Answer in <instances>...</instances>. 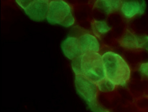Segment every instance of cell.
I'll list each match as a JSON object with an SVG mask.
<instances>
[{"label":"cell","instance_id":"obj_1","mask_svg":"<svg viewBox=\"0 0 148 112\" xmlns=\"http://www.w3.org/2000/svg\"><path fill=\"white\" fill-rule=\"evenodd\" d=\"M106 78L116 86L127 85L131 76V70L120 55L112 51L106 52L102 56Z\"/></svg>","mask_w":148,"mask_h":112},{"label":"cell","instance_id":"obj_12","mask_svg":"<svg viewBox=\"0 0 148 112\" xmlns=\"http://www.w3.org/2000/svg\"><path fill=\"white\" fill-rule=\"evenodd\" d=\"M97 85L99 91L103 93H107L114 91L116 86L106 78L99 82Z\"/></svg>","mask_w":148,"mask_h":112},{"label":"cell","instance_id":"obj_10","mask_svg":"<svg viewBox=\"0 0 148 112\" xmlns=\"http://www.w3.org/2000/svg\"><path fill=\"white\" fill-rule=\"evenodd\" d=\"M123 0H96L94 7L107 15L117 12L121 9Z\"/></svg>","mask_w":148,"mask_h":112},{"label":"cell","instance_id":"obj_8","mask_svg":"<svg viewBox=\"0 0 148 112\" xmlns=\"http://www.w3.org/2000/svg\"><path fill=\"white\" fill-rule=\"evenodd\" d=\"M144 35H137L130 31H126L120 41L123 47L128 49L136 50L143 49Z\"/></svg>","mask_w":148,"mask_h":112},{"label":"cell","instance_id":"obj_2","mask_svg":"<svg viewBox=\"0 0 148 112\" xmlns=\"http://www.w3.org/2000/svg\"><path fill=\"white\" fill-rule=\"evenodd\" d=\"M82 74L97 85L106 78L102 56L99 53L89 52L81 57Z\"/></svg>","mask_w":148,"mask_h":112},{"label":"cell","instance_id":"obj_16","mask_svg":"<svg viewBox=\"0 0 148 112\" xmlns=\"http://www.w3.org/2000/svg\"><path fill=\"white\" fill-rule=\"evenodd\" d=\"M94 112H110L109 111L107 110H105V109H102L100 107H97L95 109V110L93 111Z\"/></svg>","mask_w":148,"mask_h":112},{"label":"cell","instance_id":"obj_3","mask_svg":"<svg viewBox=\"0 0 148 112\" xmlns=\"http://www.w3.org/2000/svg\"><path fill=\"white\" fill-rule=\"evenodd\" d=\"M46 19L50 24H58L65 27L73 26L75 23L71 8L64 0L50 1Z\"/></svg>","mask_w":148,"mask_h":112},{"label":"cell","instance_id":"obj_6","mask_svg":"<svg viewBox=\"0 0 148 112\" xmlns=\"http://www.w3.org/2000/svg\"><path fill=\"white\" fill-rule=\"evenodd\" d=\"M146 4L145 0H125L121 6V12L126 19H131L145 12Z\"/></svg>","mask_w":148,"mask_h":112},{"label":"cell","instance_id":"obj_11","mask_svg":"<svg viewBox=\"0 0 148 112\" xmlns=\"http://www.w3.org/2000/svg\"><path fill=\"white\" fill-rule=\"evenodd\" d=\"M91 28L96 36L100 38L106 34L111 30L107 22L103 21L94 20L91 23Z\"/></svg>","mask_w":148,"mask_h":112},{"label":"cell","instance_id":"obj_14","mask_svg":"<svg viewBox=\"0 0 148 112\" xmlns=\"http://www.w3.org/2000/svg\"><path fill=\"white\" fill-rule=\"evenodd\" d=\"M33 0H16V2L21 8L24 10L33 2Z\"/></svg>","mask_w":148,"mask_h":112},{"label":"cell","instance_id":"obj_7","mask_svg":"<svg viewBox=\"0 0 148 112\" xmlns=\"http://www.w3.org/2000/svg\"><path fill=\"white\" fill-rule=\"evenodd\" d=\"M61 49L64 55L71 60L83 54L80 46L79 39L75 37L66 38L61 44Z\"/></svg>","mask_w":148,"mask_h":112},{"label":"cell","instance_id":"obj_4","mask_svg":"<svg viewBox=\"0 0 148 112\" xmlns=\"http://www.w3.org/2000/svg\"><path fill=\"white\" fill-rule=\"evenodd\" d=\"M74 85L78 94L93 111L98 106L97 103L98 90L97 85L82 74L75 76Z\"/></svg>","mask_w":148,"mask_h":112},{"label":"cell","instance_id":"obj_9","mask_svg":"<svg viewBox=\"0 0 148 112\" xmlns=\"http://www.w3.org/2000/svg\"><path fill=\"white\" fill-rule=\"evenodd\" d=\"M79 44L83 54L89 52L98 53L100 50V43L95 35L85 33L78 38Z\"/></svg>","mask_w":148,"mask_h":112},{"label":"cell","instance_id":"obj_5","mask_svg":"<svg viewBox=\"0 0 148 112\" xmlns=\"http://www.w3.org/2000/svg\"><path fill=\"white\" fill-rule=\"evenodd\" d=\"M50 2L49 0H33L24 12L31 20L41 22L47 19Z\"/></svg>","mask_w":148,"mask_h":112},{"label":"cell","instance_id":"obj_13","mask_svg":"<svg viewBox=\"0 0 148 112\" xmlns=\"http://www.w3.org/2000/svg\"><path fill=\"white\" fill-rule=\"evenodd\" d=\"M81 57L76 58L72 60L71 67L75 76L82 74L81 71Z\"/></svg>","mask_w":148,"mask_h":112},{"label":"cell","instance_id":"obj_15","mask_svg":"<svg viewBox=\"0 0 148 112\" xmlns=\"http://www.w3.org/2000/svg\"><path fill=\"white\" fill-rule=\"evenodd\" d=\"M139 71L143 75L148 77V61L147 62L142 63L140 65Z\"/></svg>","mask_w":148,"mask_h":112}]
</instances>
